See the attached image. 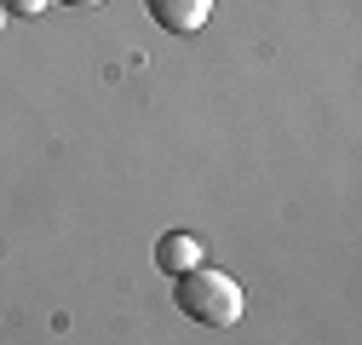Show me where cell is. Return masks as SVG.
<instances>
[{
  "instance_id": "6da1fadb",
  "label": "cell",
  "mask_w": 362,
  "mask_h": 345,
  "mask_svg": "<svg viewBox=\"0 0 362 345\" xmlns=\"http://www.w3.org/2000/svg\"><path fill=\"white\" fill-rule=\"evenodd\" d=\"M173 299H178V311H185L190 322H207V328H230L242 317V288L236 276H224L213 265H196L185 276H173Z\"/></svg>"
},
{
  "instance_id": "7a4b0ae2",
  "label": "cell",
  "mask_w": 362,
  "mask_h": 345,
  "mask_svg": "<svg viewBox=\"0 0 362 345\" xmlns=\"http://www.w3.org/2000/svg\"><path fill=\"white\" fill-rule=\"evenodd\" d=\"M144 6L167 35H196L213 18V0H144Z\"/></svg>"
},
{
  "instance_id": "3957f363",
  "label": "cell",
  "mask_w": 362,
  "mask_h": 345,
  "mask_svg": "<svg viewBox=\"0 0 362 345\" xmlns=\"http://www.w3.org/2000/svg\"><path fill=\"white\" fill-rule=\"evenodd\" d=\"M156 265H161L167 276H185V271H196V265H202V242H196L190 230H173V236H161V242H156Z\"/></svg>"
},
{
  "instance_id": "277c9868",
  "label": "cell",
  "mask_w": 362,
  "mask_h": 345,
  "mask_svg": "<svg viewBox=\"0 0 362 345\" xmlns=\"http://www.w3.org/2000/svg\"><path fill=\"white\" fill-rule=\"evenodd\" d=\"M12 18H35V12H47V0H0Z\"/></svg>"
},
{
  "instance_id": "5b68a950",
  "label": "cell",
  "mask_w": 362,
  "mask_h": 345,
  "mask_svg": "<svg viewBox=\"0 0 362 345\" xmlns=\"http://www.w3.org/2000/svg\"><path fill=\"white\" fill-rule=\"evenodd\" d=\"M64 6H98V0H64Z\"/></svg>"
}]
</instances>
